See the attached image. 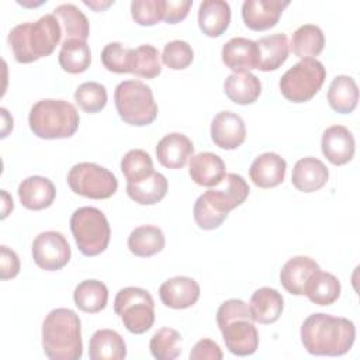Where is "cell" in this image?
Returning a JSON list of instances; mask_svg holds the SVG:
<instances>
[{"label":"cell","mask_w":360,"mask_h":360,"mask_svg":"<svg viewBox=\"0 0 360 360\" xmlns=\"http://www.w3.org/2000/svg\"><path fill=\"white\" fill-rule=\"evenodd\" d=\"M114 312L135 335L145 333L155 322V302L149 291L139 287L121 288L114 300Z\"/></svg>","instance_id":"9"},{"label":"cell","mask_w":360,"mask_h":360,"mask_svg":"<svg viewBox=\"0 0 360 360\" xmlns=\"http://www.w3.org/2000/svg\"><path fill=\"white\" fill-rule=\"evenodd\" d=\"M284 308V300L283 295L270 287H262L257 288L249 302V309L252 314L253 322L257 323H273L276 322Z\"/></svg>","instance_id":"25"},{"label":"cell","mask_w":360,"mask_h":360,"mask_svg":"<svg viewBox=\"0 0 360 360\" xmlns=\"http://www.w3.org/2000/svg\"><path fill=\"white\" fill-rule=\"evenodd\" d=\"M304 294L316 305H330L340 295V281L332 273L319 269L309 277Z\"/></svg>","instance_id":"29"},{"label":"cell","mask_w":360,"mask_h":360,"mask_svg":"<svg viewBox=\"0 0 360 360\" xmlns=\"http://www.w3.org/2000/svg\"><path fill=\"white\" fill-rule=\"evenodd\" d=\"M76 307L87 314H97L105 308L108 301V290L103 281L84 280L79 283L73 291Z\"/></svg>","instance_id":"34"},{"label":"cell","mask_w":360,"mask_h":360,"mask_svg":"<svg viewBox=\"0 0 360 360\" xmlns=\"http://www.w3.org/2000/svg\"><path fill=\"white\" fill-rule=\"evenodd\" d=\"M112 3H114V1H105V3H100V1H84L86 6L91 7V8L96 10V11H101V10L107 8L108 6H111Z\"/></svg>","instance_id":"47"},{"label":"cell","mask_w":360,"mask_h":360,"mask_svg":"<svg viewBox=\"0 0 360 360\" xmlns=\"http://www.w3.org/2000/svg\"><path fill=\"white\" fill-rule=\"evenodd\" d=\"M231 22V7L224 0H204L198 7V27L207 37L222 35Z\"/></svg>","instance_id":"24"},{"label":"cell","mask_w":360,"mask_h":360,"mask_svg":"<svg viewBox=\"0 0 360 360\" xmlns=\"http://www.w3.org/2000/svg\"><path fill=\"white\" fill-rule=\"evenodd\" d=\"M356 339L354 323L342 316L318 312L309 315L301 325L304 349L314 356H343Z\"/></svg>","instance_id":"1"},{"label":"cell","mask_w":360,"mask_h":360,"mask_svg":"<svg viewBox=\"0 0 360 360\" xmlns=\"http://www.w3.org/2000/svg\"><path fill=\"white\" fill-rule=\"evenodd\" d=\"M319 264L308 256H295L287 260L280 271L281 285L294 295H302L309 277L319 270Z\"/></svg>","instance_id":"23"},{"label":"cell","mask_w":360,"mask_h":360,"mask_svg":"<svg viewBox=\"0 0 360 360\" xmlns=\"http://www.w3.org/2000/svg\"><path fill=\"white\" fill-rule=\"evenodd\" d=\"M70 231L84 256H97L110 243L111 229L105 215L96 207H80L70 217Z\"/></svg>","instance_id":"8"},{"label":"cell","mask_w":360,"mask_h":360,"mask_svg":"<svg viewBox=\"0 0 360 360\" xmlns=\"http://www.w3.org/2000/svg\"><path fill=\"white\" fill-rule=\"evenodd\" d=\"M28 124L38 138L63 139L70 138L77 131L80 117L76 107L69 101L45 98L31 107Z\"/></svg>","instance_id":"6"},{"label":"cell","mask_w":360,"mask_h":360,"mask_svg":"<svg viewBox=\"0 0 360 360\" xmlns=\"http://www.w3.org/2000/svg\"><path fill=\"white\" fill-rule=\"evenodd\" d=\"M165 0H134L131 3V15L135 22L150 27L163 20Z\"/></svg>","instance_id":"42"},{"label":"cell","mask_w":360,"mask_h":360,"mask_svg":"<svg viewBox=\"0 0 360 360\" xmlns=\"http://www.w3.org/2000/svg\"><path fill=\"white\" fill-rule=\"evenodd\" d=\"M56 195L53 183L44 176H30L18 186V198L21 204L32 211L48 208Z\"/></svg>","instance_id":"21"},{"label":"cell","mask_w":360,"mask_h":360,"mask_svg":"<svg viewBox=\"0 0 360 360\" xmlns=\"http://www.w3.org/2000/svg\"><path fill=\"white\" fill-rule=\"evenodd\" d=\"M114 101L120 118L129 125L145 127L158 117L153 93L141 80L121 82L114 90Z\"/></svg>","instance_id":"7"},{"label":"cell","mask_w":360,"mask_h":360,"mask_svg":"<svg viewBox=\"0 0 360 360\" xmlns=\"http://www.w3.org/2000/svg\"><path fill=\"white\" fill-rule=\"evenodd\" d=\"M287 163L274 152H264L259 155L250 165L249 177L255 186L260 188H271L283 183Z\"/></svg>","instance_id":"18"},{"label":"cell","mask_w":360,"mask_h":360,"mask_svg":"<svg viewBox=\"0 0 360 360\" xmlns=\"http://www.w3.org/2000/svg\"><path fill=\"white\" fill-rule=\"evenodd\" d=\"M321 149L325 158L336 166L349 163L356 150V142L352 132L343 125H332L322 134Z\"/></svg>","instance_id":"15"},{"label":"cell","mask_w":360,"mask_h":360,"mask_svg":"<svg viewBox=\"0 0 360 360\" xmlns=\"http://www.w3.org/2000/svg\"><path fill=\"white\" fill-rule=\"evenodd\" d=\"M58 60L65 72L76 75L87 70L91 62V52L86 41L70 39L62 42Z\"/></svg>","instance_id":"36"},{"label":"cell","mask_w":360,"mask_h":360,"mask_svg":"<svg viewBox=\"0 0 360 360\" xmlns=\"http://www.w3.org/2000/svg\"><path fill=\"white\" fill-rule=\"evenodd\" d=\"M329 105L340 114H349L357 107L359 87L353 77L346 75L336 76L328 90Z\"/></svg>","instance_id":"32"},{"label":"cell","mask_w":360,"mask_h":360,"mask_svg":"<svg viewBox=\"0 0 360 360\" xmlns=\"http://www.w3.org/2000/svg\"><path fill=\"white\" fill-rule=\"evenodd\" d=\"M132 48H125L120 42H110L101 51V63L114 73H131Z\"/></svg>","instance_id":"41"},{"label":"cell","mask_w":360,"mask_h":360,"mask_svg":"<svg viewBox=\"0 0 360 360\" xmlns=\"http://www.w3.org/2000/svg\"><path fill=\"white\" fill-rule=\"evenodd\" d=\"M181 335L172 328L159 329L149 342L150 353L158 360H173L181 353Z\"/></svg>","instance_id":"39"},{"label":"cell","mask_w":360,"mask_h":360,"mask_svg":"<svg viewBox=\"0 0 360 360\" xmlns=\"http://www.w3.org/2000/svg\"><path fill=\"white\" fill-rule=\"evenodd\" d=\"M194 59L193 48L186 41H172L167 42L162 52V60L163 63L173 69V70H181L186 69Z\"/></svg>","instance_id":"43"},{"label":"cell","mask_w":360,"mask_h":360,"mask_svg":"<svg viewBox=\"0 0 360 360\" xmlns=\"http://www.w3.org/2000/svg\"><path fill=\"white\" fill-rule=\"evenodd\" d=\"M42 349L51 360H79L83 354L79 315L69 308L52 309L42 322Z\"/></svg>","instance_id":"4"},{"label":"cell","mask_w":360,"mask_h":360,"mask_svg":"<svg viewBox=\"0 0 360 360\" xmlns=\"http://www.w3.org/2000/svg\"><path fill=\"white\" fill-rule=\"evenodd\" d=\"M128 248L138 257H150L165 248V235L155 225H141L128 236Z\"/></svg>","instance_id":"31"},{"label":"cell","mask_w":360,"mask_h":360,"mask_svg":"<svg viewBox=\"0 0 360 360\" xmlns=\"http://www.w3.org/2000/svg\"><path fill=\"white\" fill-rule=\"evenodd\" d=\"M246 138V128L242 117L232 111L218 112L211 122L212 142L225 150L239 148Z\"/></svg>","instance_id":"14"},{"label":"cell","mask_w":360,"mask_h":360,"mask_svg":"<svg viewBox=\"0 0 360 360\" xmlns=\"http://www.w3.org/2000/svg\"><path fill=\"white\" fill-rule=\"evenodd\" d=\"M249 184L236 173H226L218 186L201 194L193 208L195 224L205 231L218 228L228 212L239 207L249 195Z\"/></svg>","instance_id":"2"},{"label":"cell","mask_w":360,"mask_h":360,"mask_svg":"<svg viewBox=\"0 0 360 360\" xmlns=\"http://www.w3.org/2000/svg\"><path fill=\"white\" fill-rule=\"evenodd\" d=\"M127 356V345L122 336L112 329H100L89 342V357L91 360H121Z\"/></svg>","instance_id":"27"},{"label":"cell","mask_w":360,"mask_h":360,"mask_svg":"<svg viewBox=\"0 0 360 360\" xmlns=\"http://www.w3.org/2000/svg\"><path fill=\"white\" fill-rule=\"evenodd\" d=\"M224 91L231 101L239 105H248L259 98L262 84L250 72L231 73L224 82Z\"/></svg>","instance_id":"28"},{"label":"cell","mask_w":360,"mask_h":360,"mask_svg":"<svg viewBox=\"0 0 360 360\" xmlns=\"http://www.w3.org/2000/svg\"><path fill=\"white\" fill-rule=\"evenodd\" d=\"M62 39V27L53 14L35 22H22L8 32V45L18 63H31L51 55Z\"/></svg>","instance_id":"3"},{"label":"cell","mask_w":360,"mask_h":360,"mask_svg":"<svg viewBox=\"0 0 360 360\" xmlns=\"http://www.w3.org/2000/svg\"><path fill=\"white\" fill-rule=\"evenodd\" d=\"M70 246L66 238L56 231L41 232L32 242V257L38 267L56 271L70 260Z\"/></svg>","instance_id":"12"},{"label":"cell","mask_w":360,"mask_h":360,"mask_svg":"<svg viewBox=\"0 0 360 360\" xmlns=\"http://www.w3.org/2000/svg\"><path fill=\"white\" fill-rule=\"evenodd\" d=\"M288 4V0H246L242 4V18L248 28L266 31L278 22Z\"/></svg>","instance_id":"13"},{"label":"cell","mask_w":360,"mask_h":360,"mask_svg":"<svg viewBox=\"0 0 360 360\" xmlns=\"http://www.w3.org/2000/svg\"><path fill=\"white\" fill-rule=\"evenodd\" d=\"M159 58H160L159 51L149 44H143L132 49L131 73L145 79H153L159 76L162 72V65Z\"/></svg>","instance_id":"37"},{"label":"cell","mask_w":360,"mask_h":360,"mask_svg":"<svg viewBox=\"0 0 360 360\" xmlns=\"http://www.w3.org/2000/svg\"><path fill=\"white\" fill-rule=\"evenodd\" d=\"M256 45L259 49L257 69L263 72L278 69L287 60L290 53L288 38L283 32L262 37L256 41Z\"/></svg>","instance_id":"26"},{"label":"cell","mask_w":360,"mask_h":360,"mask_svg":"<svg viewBox=\"0 0 360 360\" xmlns=\"http://www.w3.org/2000/svg\"><path fill=\"white\" fill-rule=\"evenodd\" d=\"M222 62L226 68L233 70V73L257 69L259 49L256 41L243 37L231 38L222 46Z\"/></svg>","instance_id":"17"},{"label":"cell","mask_w":360,"mask_h":360,"mask_svg":"<svg viewBox=\"0 0 360 360\" xmlns=\"http://www.w3.org/2000/svg\"><path fill=\"white\" fill-rule=\"evenodd\" d=\"M329 177L328 167L322 160L307 156L300 159L292 169L291 181L298 191L312 193L322 188Z\"/></svg>","instance_id":"22"},{"label":"cell","mask_w":360,"mask_h":360,"mask_svg":"<svg viewBox=\"0 0 360 360\" xmlns=\"http://www.w3.org/2000/svg\"><path fill=\"white\" fill-rule=\"evenodd\" d=\"M52 14L58 18L62 27V42L70 39L86 41L89 38V20L75 4H60L53 10Z\"/></svg>","instance_id":"30"},{"label":"cell","mask_w":360,"mask_h":360,"mask_svg":"<svg viewBox=\"0 0 360 360\" xmlns=\"http://www.w3.org/2000/svg\"><path fill=\"white\" fill-rule=\"evenodd\" d=\"M217 323L226 349L235 356H250L259 346V333L253 323L249 305L231 298L222 302L217 311Z\"/></svg>","instance_id":"5"},{"label":"cell","mask_w":360,"mask_h":360,"mask_svg":"<svg viewBox=\"0 0 360 360\" xmlns=\"http://www.w3.org/2000/svg\"><path fill=\"white\" fill-rule=\"evenodd\" d=\"M121 172L127 183H138L155 172L152 158L142 149H131L121 159Z\"/></svg>","instance_id":"38"},{"label":"cell","mask_w":360,"mask_h":360,"mask_svg":"<svg viewBox=\"0 0 360 360\" xmlns=\"http://www.w3.org/2000/svg\"><path fill=\"white\" fill-rule=\"evenodd\" d=\"M188 173L191 180L204 187H215L226 174L224 160L212 152H201L190 158Z\"/></svg>","instance_id":"20"},{"label":"cell","mask_w":360,"mask_h":360,"mask_svg":"<svg viewBox=\"0 0 360 360\" xmlns=\"http://www.w3.org/2000/svg\"><path fill=\"white\" fill-rule=\"evenodd\" d=\"M325 46V37L322 30L314 24H304L298 27L291 37V51L301 59L318 56Z\"/></svg>","instance_id":"35"},{"label":"cell","mask_w":360,"mask_h":360,"mask_svg":"<svg viewBox=\"0 0 360 360\" xmlns=\"http://www.w3.org/2000/svg\"><path fill=\"white\" fill-rule=\"evenodd\" d=\"M159 297L166 307L184 309L194 305L200 298V285L191 277L176 276L160 285Z\"/></svg>","instance_id":"16"},{"label":"cell","mask_w":360,"mask_h":360,"mask_svg":"<svg viewBox=\"0 0 360 360\" xmlns=\"http://www.w3.org/2000/svg\"><path fill=\"white\" fill-rule=\"evenodd\" d=\"M68 184L75 194L93 200L110 198L118 188L117 177L108 169L91 162L75 165L68 173Z\"/></svg>","instance_id":"11"},{"label":"cell","mask_w":360,"mask_h":360,"mask_svg":"<svg viewBox=\"0 0 360 360\" xmlns=\"http://www.w3.org/2000/svg\"><path fill=\"white\" fill-rule=\"evenodd\" d=\"M194 153L193 142L180 132L165 135L156 146V156L162 166L167 169H181Z\"/></svg>","instance_id":"19"},{"label":"cell","mask_w":360,"mask_h":360,"mask_svg":"<svg viewBox=\"0 0 360 360\" xmlns=\"http://www.w3.org/2000/svg\"><path fill=\"white\" fill-rule=\"evenodd\" d=\"M191 6V0H165L163 20L167 24H176L187 17Z\"/></svg>","instance_id":"46"},{"label":"cell","mask_w":360,"mask_h":360,"mask_svg":"<svg viewBox=\"0 0 360 360\" xmlns=\"http://www.w3.org/2000/svg\"><path fill=\"white\" fill-rule=\"evenodd\" d=\"M75 101L86 112H98L107 104V90L101 83L84 82L76 89Z\"/></svg>","instance_id":"40"},{"label":"cell","mask_w":360,"mask_h":360,"mask_svg":"<svg viewBox=\"0 0 360 360\" xmlns=\"http://www.w3.org/2000/svg\"><path fill=\"white\" fill-rule=\"evenodd\" d=\"M166 193L167 180L159 172H153L149 177L138 183H127V194L141 205H153L159 202Z\"/></svg>","instance_id":"33"},{"label":"cell","mask_w":360,"mask_h":360,"mask_svg":"<svg viewBox=\"0 0 360 360\" xmlns=\"http://www.w3.org/2000/svg\"><path fill=\"white\" fill-rule=\"evenodd\" d=\"M222 357L221 347L211 339L198 340L190 352L191 360H221Z\"/></svg>","instance_id":"45"},{"label":"cell","mask_w":360,"mask_h":360,"mask_svg":"<svg viewBox=\"0 0 360 360\" xmlns=\"http://www.w3.org/2000/svg\"><path fill=\"white\" fill-rule=\"evenodd\" d=\"M325 77L326 69L319 60L301 59L281 76L280 91L288 101L305 103L319 91Z\"/></svg>","instance_id":"10"},{"label":"cell","mask_w":360,"mask_h":360,"mask_svg":"<svg viewBox=\"0 0 360 360\" xmlns=\"http://www.w3.org/2000/svg\"><path fill=\"white\" fill-rule=\"evenodd\" d=\"M20 273V259L17 253L7 248L6 245L0 246V277L1 280L14 278Z\"/></svg>","instance_id":"44"}]
</instances>
